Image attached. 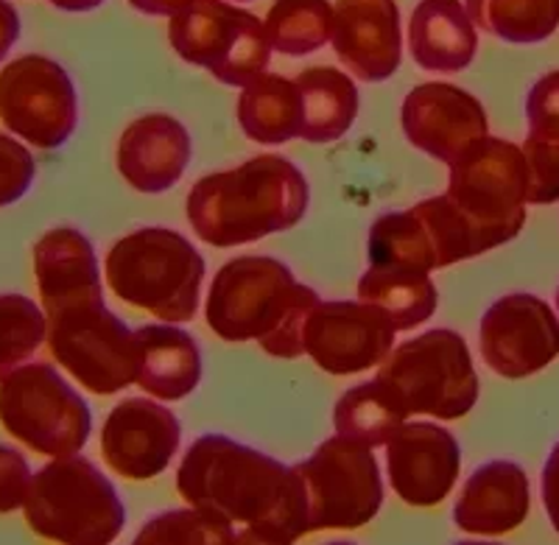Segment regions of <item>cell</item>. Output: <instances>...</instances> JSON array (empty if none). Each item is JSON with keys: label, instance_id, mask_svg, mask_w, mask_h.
Wrapping results in <instances>:
<instances>
[{"label": "cell", "instance_id": "d4e9b609", "mask_svg": "<svg viewBox=\"0 0 559 545\" xmlns=\"http://www.w3.org/2000/svg\"><path fill=\"white\" fill-rule=\"evenodd\" d=\"M302 93V134L308 143L344 138L358 118L356 82L336 68H308L297 76Z\"/></svg>", "mask_w": 559, "mask_h": 545}, {"label": "cell", "instance_id": "d6986e66", "mask_svg": "<svg viewBox=\"0 0 559 545\" xmlns=\"http://www.w3.org/2000/svg\"><path fill=\"white\" fill-rule=\"evenodd\" d=\"M532 509L526 470L509 459H492L473 470L453 507L459 532L473 537H503L523 526Z\"/></svg>", "mask_w": 559, "mask_h": 545}, {"label": "cell", "instance_id": "7c38bea8", "mask_svg": "<svg viewBox=\"0 0 559 545\" xmlns=\"http://www.w3.org/2000/svg\"><path fill=\"white\" fill-rule=\"evenodd\" d=\"M0 123L28 146L51 152L79 127L76 84L51 57L26 54L0 68Z\"/></svg>", "mask_w": 559, "mask_h": 545}, {"label": "cell", "instance_id": "7a4b0ae2", "mask_svg": "<svg viewBox=\"0 0 559 545\" xmlns=\"http://www.w3.org/2000/svg\"><path fill=\"white\" fill-rule=\"evenodd\" d=\"M308 202L306 174L286 157L261 154L233 171L199 179L185 210L204 244L227 249L297 227L306 218Z\"/></svg>", "mask_w": 559, "mask_h": 545}, {"label": "cell", "instance_id": "5b68a950", "mask_svg": "<svg viewBox=\"0 0 559 545\" xmlns=\"http://www.w3.org/2000/svg\"><path fill=\"white\" fill-rule=\"evenodd\" d=\"M448 168L445 197L471 229L478 254L521 235L528 204V171L521 146L484 134Z\"/></svg>", "mask_w": 559, "mask_h": 545}, {"label": "cell", "instance_id": "e0dca14e", "mask_svg": "<svg viewBox=\"0 0 559 545\" xmlns=\"http://www.w3.org/2000/svg\"><path fill=\"white\" fill-rule=\"evenodd\" d=\"M459 467L462 450L442 425L406 423L386 445L389 484L408 507H439L456 487Z\"/></svg>", "mask_w": 559, "mask_h": 545}, {"label": "cell", "instance_id": "44dd1931", "mask_svg": "<svg viewBox=\"0 0 559 545\" xmlns=\"http://www.w3.org/2000/svg\"><path fill=\"white\" fill-rule=\"evenodd\" d=\"M34 280L48 317L104 299L96 249L76 227H53L34 244Z\"/></svg>", "mask_w": 559, "mask_h": 545}, {"label": "cell", "instance_id": "ac0fdd59", "mask_svg": "<svg viewBox=\"0 0 559 545\" xmlns=\"http://www.w3.org/2000/svg\"><path fill=\"white\" fill-rule=\"evenodd\" d=\"M331 45L361 82H386L403 59L401 9L394 0H338Z\"/></svg>", "mask_w": 559, "mask_h": 545}, {"label": "cell", "instance_id": "6da1fadb", "mask_svg": "<svg viewBox=\"0 0 559 545\" xmlns=\"http://www.w3.org/2000/svg\"><path fill=\"white\" fill-rule=\"evenodd\" d=\"M177 489L227 545H288L311 534L297 464L224 434L193 439L179 464Z\"/></svg>", "mask_w": 559, "mask_h": 545}, {"label": "cell", "instance_id": "603a6c76", "mask_svg": "<svg viewBox=\"0 0 559 545\" xmlns=\"http://www.w3.org/2000/svg\"><path fill=\"white\" fill-rule=\"evenodd\" d=\"M138 383L157 400H182L202 381V353L191 333L177 324H143L138 330Z\"/></svg>", "mask_w": 559, "mask_h": 545}, {"label": "cell", "instance_id": "ab89813d", "mask_svg": "<svg viewBox=\"0 0 559 545\" xmlns=\"http://www.w3.org/2000/svg\"><path fill=\"white\" fill-rule=\"evenodd\" d=\"M104 0H51V7H57L59 12H70V14L93 12V9H98Z\"/></svg>", "mask_w": 559, "mask_h": 545}, {"label": "cell", "instance_id": "8d00e7d4", "mask_svg": "<svg viewBox=\"0 0 559 545\" xmlns=\"http://www.w3.org/2000/svg\"><path fill=\"white\" fill-rule=\"evenodd\" d=\"M543 507H546L548 520H551L554 532L559 534V442L554 445L548 453L546 464H543Z\"/></svg>", "mask_w": 559, "mask_h": 545}, {"label": "cell", "instance_id": "4fadbf2b", "mask_svg": "<svg viewBox=\"0 0 559 545\" xmlns=\"http://www.w3.org/2000/svg\"><path fill=\"white\" fill-rule=\"evenodd\" d=\"M478 349L484 364L501 378H532L557 362L559 317L534 294H507L484 311Z\"/></svg>", "mask_w": 559, "mask_h": 545}, {"label": "cell", "instance_id": "b9f144b4", "mask_svg": "<svg viewBox=\"0 0 559 545\" xmlns=\"http://www.w3.org/2000/svg\"><path fill=\"white\" fill-rule=\"evenodd\" d=\"M233 3H247V0H233Z\"/></svg>", "mask_w": 559, "mask_h": 545}, {"label": "cell", "instance_id": "9a60e30c", "mask_svg": "<svg viewBox=\"0 0 559 545\" xmlns=\"http://www.w3.org/2000/svg\"><path fill=\"white\" fill-rule=\"evenodd\" d=\"M401 123L414 149L445 165L489 132L484 104L448 82L417 84L403 102Z\"/></svg>", "mask_w": 559, "mask_h": 545}, {"label": "cell", "instance_id": "3957f363", "mask_svg": "<svg viewBox=\"0 0 559 545\" xmlns=\"http://www.w3.org/2000/svg\"><path fill=\"white\" fill-rule=\"evenodd\" d=\"M319 303L317 292L297 283L283 260L247 254L218 269L204 317L224 342H258L272 358H299Z\"/></svg>", "mask_w": 559, "mask_h": 545}, {"label": "cell", "instance_id": "8fae6325", "mask_svg": "<svg viewBox=\"0 0 559 545\" xmlns=\"http://www.w3.org/2000/svg\"><path fill=\"white\" fill-rule=\"evenodd\" d=\"M311 532H356L383 507V478L372 448L331 437L297 464Z\"/></svg>", "mask_w": 559, "mask_h": 545}, {"label": "cell", "instance_id": "4dcf8cb0", "mask_svg": "<svg viewBox=\"0 0 559 545\" xmlns=\"http://www.w3.org/2000/svg\"><path fill=\"white\" fill-rule=\"evenodd\" d=\"M48 342V313L26 294H0V381Z\"/></svg>", "mask_w": 559, "mask_h": 545}, {"label": "cell", "instance_id": "7402d4cb", "mask_svg": "<svg viewBox=\"0 0 559 545\" xmlns=\"http://www.w3.org/2000/svg\"><path fill=\"white\" fill-rule=\"evenodd\" d=\"M408 51L431 73H459L471 68L478 34L471 12L459 0H419L408 20Z\"/></svg>", "mask_w": 559, "mask_h": 545}, {"label": "cell", "instance_id": "1f68e13d", "mask_svg": "<svg viewBox=\"0 0 559 545\" xmlns=\"http://www.w3.org/2000/svg\"><path fill=\"white\" fill-rule=\"evenodd\" d=\"M227 545L224 534L218 532L199 509H171V512L159 514L148 520L146 526L140 529L134 537V545Z\"/></svg>", "mask_w": 559, "mask_h": 545}, {"label": "cell", "instance_id": "277c9868", "mask_svg": "<svg viewBox=\"0 0 559 545\" xmlns=\"http://www.w3.org/2000/svg\"><path fill=\"white\" fill-rule=\"evenodd\" d=\"M104 274L118 299L163 322H191L199 311L204 258L182 233L143 227L107 252Z\"/></svg>", "mask_w": 559, "mask_h": 545}, {"label": "cell", "instance_id": "5bb4252c", "mask_svg": "<svg viewBox=\"0 0 559 545\" xmlns=\"http://www.w3.org/2000/svg\"><path fill=\"white\" fill-rule=\"evenodd\" d=\"M394 324L376 305L319 303L306 328V355L328 375H358L394 349Z\"/></svg>", "mask_w": 559, "mask_h": 545}, {"label": "cell", "instance_id": "f1b7e54d", "mask_svg": "<svg viewBox=\"0 0 559 545\" xmlns=\"http://www.w3.org/2000/svg\"><path fill=\"white\" fill-rule=\"evenodd\" d=\"M263 28L277 54L308 57L331 43L333 7L328 0H274Z\"/></svg>", "mask_w": 559, "mask_h": 545}, {"label": "cell", "instance_id": "9c48e42d", "mask_svg": "<svg viewBox=\"0 0 559 545\" xmlns=\"http://www.w3.org/2000/svg\"><path fill=\"white\" fill-rule=\"evenodd\" d=\"M0 425L39 457L59 459L87 445L93 412L51 364H23L0 381Z\"/></svg>", "mask_w": 559, "mask_h": 545}, {"label": "cell", "instance_id": "ba28073f", "mask_svg": "<svg viewBox=\"0 0 559 545\" xmlns=\"http://www.w3.org/2000/svg\"><path fill=\"white\" fill-rule=\"evenodd\" d=\"M168 43L179 59L210 70L227 87H247L266 73L274 54L263 20L233 0H191L168 17Z\"/></svg>", "mask_w": 559, "mask_h": 545}, {"label": "cell", "instance_id": "e575fe53", "mask_svg": "<svg viewBox=\"0 0 559 545\" xmlns=\"http://www.w3.org/2000/svg\"><path fill=\"white\" fill-rule=\"evenodd\" d=\"M528 134L559 143V70H551L534 82L526 98Z\"/></svg>", "mask_w": 559, "mask_h": 545}, {"label": "cell", "instance_id": "4316f807", "mask_svg": "<svg viewBox=\"0 0 559 545\" xmlns=\"http://www.w3.org/2000/svg\"><path fill=\"white\" fill-rule=\"evenodd\" d=\"M412 417L403 400L381 378L347 389L333 408L336 434L356 439L367 448H386Z\"/></svg>", "mask_w": 559, "mask_h": 545}, {"label": "cell", "instance_id": "cb8c5ba5", "mask_svg": "<svg viewBox=\"0 0 559 545\" xmlns=\"http://www.w3.org/2000/svg\"><path fill=\"white\" fill-rule=\"evenodd\" d=\"M238 123L261 146H283L302 134V93L299 84L277 73H261L241 90Z\"/></svg>", "mask_w": 559, "mask_h": 545}, {"label": "cell", "instance_id": "f546056e", "mask_svg": "<svg viewBox=\"0 0 559 545\" xmlns=\"http://www.w3.org/2000/svg\"><path fill=\"white\" fill-rule=\"evenodd\" d=\"M367 254L369 263L378 266H406L428 274L439 269L431 235L414 210L378 216L369 227Z\"/></svg>", "mask_w": 559, "mask_h": 545}, {"label": "cell", "instance_id": "2e32d148", "mask_svg": "<svg viewBox=\"0 0 559 545\" xmlns=\"http://www.w3.org/2000/svg\"><path fill=\"white\" fill-rule=\"evenodd\" d=\"M182 428L171 408L129 398L109 412L102 428V457L118 476L148 482L171 464Z\"/></svg>", "mask_w": 559, "mask_h": 545}, {"label": "cell", "instance_id": "f35d334b", "mask_svg": "<svg viewBox=\"0 0 559 545\" xmlns=\"http://www.w3.org/2000/svg\"><path fill=\"white\" fill-rule=\"evenodd\" d=\"M188 3L191 0H129V7L138 9L140 14H152V17H171Z\"/></svg>", "mask_w": 559, "mask_h": 545}, {"label": "cell", "instance_id": "74e56055", "mask_svg": "<svg viewBox=\"0 0 559 545\" xmlns=\"http://www.w3.org/2000/svg\"><path fill=\"white\" fill-rule=\"evenodd\" d=\"M20 14L9 0H0V62H7L9 51L20 39Z\"/></svg>", "mask_w": 559, "mask_h": 545}, {"label": "cell", "instance_id": "484cf974", "mask_svg": "<svg viewBox=\"0 0 559 545\" xmlns=\"http://www.w3.org/2000/svg\"><path fill=\"white\" fill-rule=\"evenodd\" d=\"M356 292L358 299L381 308L394 330H414L437 313V286L431 274L419 269L369 263V269L358 280Z\"/></svg>", "mask_w": 559, "mask_h": 545}, {"label": "cell", "instance_id": "83f0119b", "mask_svg": "<svg viewBox=\"0 0 559 545\" xmlns=\"http://www.w3.org/2000/svg\"><path fill=\"white\" fill-rule=\"evenodd\" d=\"M481 32L509 45H537L559 28V0H464Z\"/></svg>", "mask_w": 559, "mask_h": 545}, {"label": "cell", "instance_id": "52a82bcc", "mask_svg": "<svg viewBox=\"0 0 559 545\" xmlns=\"http://www.w3.org/2000/svg\"><path fill=\"white\" fill-rule=\"evenodd\" d=\"M378 378L394 389L408 414L459 419L476 406L478 383L473 355L462 333L448 328L408 339L381 362Z\"/></svg>", "mask_w": 559, "mask_h": 545}, {"label": "cell", "instance_id": "d590c367", "mask_svg": "<svg viewBox=\"0 0 559 545\" xmlns=\"http://www.w3.org/2000/svg\"><path fill=\"white\" fill-rule=\"evenodd\" d=\"M32 467L17 448L0 445V514H12L26 503Z\"/></svg>", "mask_w": 559, "mask_h": 545}, {"label": "cell", "instance_id": "30bf717a", "mask_svg": "<svg viewBox=\"0 0 559 545\" xmlns=\"http://www.w3.org/2000/svg\"><path fill=\"white\" fill-rule=\"evenodd\" d=\"M48 347L87 392L118 394L138 383V330L109 311L104 299L73 305L48 317Z\"/></svg>", "mask_w": 559, "mask_h": 545}, {"label": "cell", "instance_id": "8992f818", "mask_svg": "<svg viewBox=\"0 0 559 545\" xmlns=\"http://www.w3.org/2000/svg\"><path fill=\"white\" fill-rule=\"evenodd\" d=\"M23 514L32 532L64 545H107L127 526V509L90 459H51L32 476Z\"/></svg>", "mask_w": 559, "mask_h": 545}, {"label": "cell", "instance_id": "7bdbcfd3", "mask_svg": "<svg viewBox=\"0 0 559 545\" xmlns=\"http://www.w3.org/2000/svg\"><path fill=\"white\" fill-rule=\"evenodd\" d=\"M48 3H51V0H48Z\"/></svg>", "mask_w": 559, "mask_h": 545}, {"label": "cell", "instance_id": "60d3db41", "mask_svg": "<svg viewBox=\"0 0 559 545\" xmlns=\"http://www.w3.org/2000/svg\"><path fill=\"white\" fill-rule=\"evenodd\" d=\"M557 311H559V288H557Z\"/></svg>", "mask_w": 559, "mask_h": 545}, {"label": "cell", "instance_id": "ffe728a7", "mask_svg": "<svg viewBox=\"0 0 559 545\" xmlns=\"http://www.w3.org/2000/svg\"><path fill=\"white\" fill-rule=\"evenodd\" d=\"M188 165L191 134L171 115H143L118 140V171L140 193L171 191Z\"/></svg>", "mask_w": 559, "mask_h": 545}, {"label": "cell", "instance_id": "d6a6232c", "mask_svg": "<svg viewBox=\"0 0 559 545\" xmlns=\"http://www.w3.org/2000/svg\"><path fill=\"white\" fill-rule=\"evenodd\" d=\"M528 171V204L559 202V143L528 134L523 143Z\"/></svg>", "mask_w": 559, "mask_h": 545}, {"label": "cell", "instance_id": "836d02e7", "mask_svg": "<svg viewBox=\"0 0 559 545\" xmlns=\"http://www.w3.org/2000/svg\"><path fill=\"white\" fill-rule=\"evenodd\" d=\"M34 177H37V163L26 143L12 134H0V208L17 204L26 197Z\"/></svg>", "mask_w": 559, "mask_h": 545}]
</instances>
